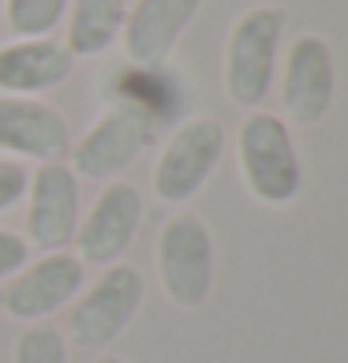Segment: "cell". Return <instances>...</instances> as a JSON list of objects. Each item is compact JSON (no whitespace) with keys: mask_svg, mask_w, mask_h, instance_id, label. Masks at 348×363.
I'll use <instances>...</instances> for the list:
<instances>
[{"mask_svg":"<svg viewBox=\"0 0 348 363\" xmlns=\"http://www.w3.org/2000/svg\"><path fill=\"white\" fill-rule=\"evenodd\" d=\"M11 363H68V341L57 326L34 322L16 341V359Z\"/></svg>","mask_w":348,"mask_h":363,"instance_id":"cell-16","label":"cell"},{"mask_svg":"<svg viewBox=\"0 0 348 363\" xmlns=\"http://www.w3.org/2000/svg\"><path fill=\"white\" fill-rule=\"evenodd\" d=\"M0 150L11 157H30L38 165L64 161L72 154V131L52 105L38 98H0Z\"/></svg>","mask_w":348,"mask_h":363,"instance_id":"cell-11","label":"cell"},{"mask_svg":"<svg viewBox=\"0 0 348 363\" xmlns=\"http://www.w3.org/2000/svg\"><path fill=\"white\" fill-rule=\"evenodd\" d=\"M285 38V11L259 4L232 23L225 45V94L240 109H259L277 79V52Z\"/></svg>","mask_w":348,"mask_h":363,"instance_id":"cell-2","label":"cell"},{"mask_svg":"<svg viewBox=\"0 0 348 363\" xmlns=\"http://www.w3.org/2000/svg\"><path fill=\"white\" fill-rule=\"evenodd\" d=\"M157 277L176 307H203L213 292V236L195 210H180L157 233Z\"/></svg>","mask_w":348,"mask_h":363,"instance_id":"cell-5","label":"cell"},{"mask_svg":"<svg viewBox=\"0 0 348 363\" xmlns=\"http://www.w3.org/2000/svg\"><path fill=\"white\" fill-rule=\"evenodd\" d=\"M26 184H30V172L16 157H0V213H8L26 195Z\"/></svg>","mask_w":348,"mask_h":363,"instance_id":"cell-17","label":"cell"},{"mask_svg":"<svg viewBox=\"0 0 348 363\" xmlns=\"http://www.w3.org/2000/svg\"><path fill=\"white\" fill-rule=\"evenodd\" d=\"M236 157L244 187L262 206H288L303 191V165L281 116L251 113L236 131Z\"/></svg>","mask_w":348,"mask_h":363,"instance_id":"cell-1","label":"cell"},{"mask_svg":"<svg viewBox=\"0 0 348 363\" xmlns=\"http://www.w3.org/2000/svg\"><path fill=\"white\" fill-rule=\"evenodd\" d=\"M26 262H30V244H26V236H16V233H8V228H0V281L16 277Z\"/></svg>","mask_w":348,"mask_h":363,"instance_id":"cell-18","label":"cell"},{"mask_svg":"<svg viewBox=\"0 0 348 363\" xmlns=\"http://www.w3.org/2000/svg\"><path fill=\"white\" fill-rule=\"evenodd\" d=\"M337 94V68H333V49L326 38L303 34L288 45L285 68H281V105L285 116L311 128L318 124Z\"/></svg>","mask_w":348,"mask_h":363,"instance_id":"cell-9","label":"cell"},{"mask_svg":"<svg viewBox=\"0 0 348 363\" xmlns=\"http://www.w3.org/2000/svg\"><path fill=\"white\" fill-rule=\"evenodd\" d=\"M94 363H124V359H116V356H98Z\"/></svg>","mask_w":348,"mask_h":363,"instance_id":"cell-19","label":"cell"},{"mask_svg":"<svg viewBox=\"0 0 348 363\" xmlns=\"http://www.w3.org/2000/svg\"><path fill=\"white\" fill-rule=\"evenodd\" d=\"M75 57L57 38H19L0 45V90L11 98H34L72 75Z\"/></svg>","mask_w":348,"mask_h":363,"instance_id":"cell-13","label":"cell"},{"mask_svg":"<svg viewBox=\"0 0 348 363\" xmlns=\"http://www.w3.org/2000/svg\"><path fill=\"white\" fill-rule=\"evenodd\" d=\"M157 139V120L146 113L142 105L116 98L109 109L98 116V124L86 128V135L72 143V172L86 180H116L120 172H128L135 161L146 154V146Z\"/></svg>","mask_w":348,"mask_h":363,"instance_id":"cell-3","label":"cell"},{"mask_svg":"<svg viewBox=\"0 0 348 363\" xmlns=\"http://www.w3.org/2000/svg\"><path fill=\"white\" fill-rule=\"evenodd\" d=\"M142 296H146V281L135 266H120V262L105 266L101 277L72 300L68 322H64L68 326L64 341L86 348V352L109 348L135 322Z\"/></svg>","mask_w":348,"mask_h":363,"instance_id":"cell-4","label":"cell"},{"mask_svg":"<svg viewBox=\"0 0 348 363\" xmlns=\"http://www.w3.org/2000/svg\"><path fill=\"white\" fill-rule=\"evenodd\" d=\"M124 16L128 0H72L64 45L72 49V57H98L120 38Z\"/></svg>","mask_w":348,"mask_h":363,"instance_id":"cell-14","label":"cell"},{"mask_svg":"<svg viewBox=\"0 0 348 363\" xmlns=\"http://www.w3.org/2000/svg\"><path fill=\"white\" fill-rule=\"evenodd\" d=\"M203 0H135L124 16V52L135 68H162L172 57L180 34L198 16Z\"/></svg>","mask_w":348,"mask_h":363,"instance_id":"cell-12","label":"cell"},{"mask_svg":"<svg viewBox=\"0 0 348 363\" xmlns=\"http://www.w3.org/2000/svg\"><path fill=\"white\" fill-rule=\"evenodd\" d=\"M0 8H4V0H0Z\"/></svg>","mask_w":348,"mask_h":363,"instance_id":"cell-20","label":"cell"},{"mask_svg":"<svg viewBox=\"0 0 348 363\" xmlns=\"http://www.w3.org/2000/svg\"><path fill=\"white\" fill-rule=\"evenodd\" d=\"M86 281V266L68 251H49L0 289V311L16 322H45L49 315L64 311Z\"/></svg>","mask_w":348,"mask_h":363,"instance_id":"cell-7","label":"cell"},{"mask_svg":"<svg viewBox=\"0 0 348 363\" xmlns=\"http://www.w3.org/2000/svg\"><path fill=\"white\" fill-rule=\"evenodd\" d=\"M4 11L16 38H49L68 11V0H4Z\"/></svg>","mask_w":348,"mask_h":363,"instance_id":"cell-15","label":"cell"},{"mask_svg":"<svg viewBox=\"0 0 348 363\" xmlns=\"http://www.w3.org/2000/svg\"><path fill=\"white\" fill-rule=\"evenodd\" d=\"M225 154V128L210 116H195L165 139L162 154H157L150 187L157 203L165 206H184L206 187L213 177L218 161Z\"/></svg>","mask_w":348,"mask_h":363,"instance_id":"cell-6","label":"cell"},{"mask_svg":"<svg viewBox=\"0 0 348 363\" xmlns=\"http://www.w3.org/2000/svg\"><path fill=\"white\" fill-rule=\"evenodd\" d=\"M142 225V195L135 184L113 180L101 187L75 228V259L83 266H113L128 255Z\"/></svg>","mask_w":348,"mask_h":363,"instance_id":"cell-8","label":"cell"},{"mask_svg":"<svg viewBox=\"0 0 348 363\" xmlns=\"http://www.w3.org/2000/svg\"><path fill=\"white\" fill-rule=\"evenodd\" d=\"M26 244L64 251L79 228V177L64 161H45L26 184Z\"/></svg>","mask_w":348,"mask_h":363,"instance_id":"cell-10","label":"cell"}]
</instances>
